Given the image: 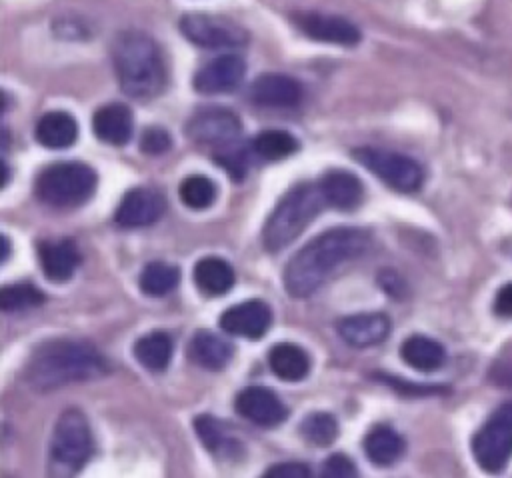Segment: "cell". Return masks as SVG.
Wrapping results in <instances>:
<instances>
[{
	"mask_svg": "<svg viewBox=\"0 0 512 478\" xmlns=\"http://www.w3.org/2000/svg\"><path fill=\"white\" fill-rule=\"evenodd\" d=\"M170 134L160 126H148L140 138V150L146 154H162L170 148Z\"/></svg>",
	"mask_w": 512,
	"mask_h": 478,
	"instance_id": "cell-35",
	"label": "cell"
},
{
	"mask_svg": "<svg viewBox=\"0 0 512 478\" xmlns=\"http://www.w3.org/2000/svg\"><path fill=\"white\" fill-rule=\"evenodd\" d=\"M232 352L234 348L228 340L208 330H198L188 342V358L206 370H222L230 362Z\"/></svg>",
	"mask_w": 512,
	"mask_h": 478,
	"instance_id": "cell-21",
	"label": "cell"
},
{
	"mask_svg": "<svg viewBox=\"0 0 512 478\" xmlns=\"http://www.w3.org/2000/svg\"><path fill=\"white\" fill-rule=\"evenodd\" d=\"M36 140L50 150H62L68 148L76 142L78 136V124L68 112H46L38 122H36Z\"/></svg>",
	"mask_w": 512,
	"mask_h": 478,
	"instance_id": "cell-22",
	"label": "cell"
},
{
	"mask_svg": "<svg viewBox=\"0 0 512 478\" xmlns=\"http://www.w3.org/2000/svg\"><path fill=\"white\" fill-rule=\"evenodd\" d=\"M194 428L198 438L206 446V450H210L212 454H220L224 458L238 454L240 444L232 438V434H228L226 424L218 422L214 416H208V414L198 416L194 420Z\"/></svg>",
	"mask_w": 512,
	"mask_h": 478,
	"instance_id": "cell-28",
	"label": "cell"
},
{
	"mask_svg": "<svg viewBox=\"0 0 512 478\" xmlns=\"http://www.w3.org/2000/svg\"><path fill=\"white\" fill-rule=\"evenodd\" d=\"M270 370L286 382H300L310 372V358L304 348L292 342H280L268 352Z\"/></svg>",
	"mask_w": 512,
	"mask_h": 478,
	"instance_id": "cell-23",
	"label": "cell"
},
{
	"mask_svg": "<svg viewBox=\"0 0 512 478\" xmlns=\"http://www.w3.org/2000/svg\"><path fill=\"white\" fill-rule=\"evenodd\" d=\"M178 194L188 208L204 210L216 200V184L202 174H192L182 180Z\"/></svg>",
	"mask_w": 512,
	"mask_h": 478,
	"instance_id": "cell-32",
	"label": "cell"
},
{
	"mask_svg": "<svg viewBox=\"0 0 512 478\" xmlns=\"http://www.w3.org/2000/svg\"><path fill=\"white\" fill-rule=\"evenodd\" d=\"M324 196L320 186L310 182L296 184L290 188L270 212L264 230L262 242L268 252H280L288 244H292L308 224L322 212Z\"/></svg>",
	"mask_w": 512,
	"mask_h": 478,
	"instance_id": "cell-4",
	"label": "cell"
},
{
	"mask_svg": "<svg viewBox=\"0 0 512 478\" xmlns=\"http://www.w3.org/2000/svg\"><path fill=\"white\" fill-rule=\"evenodd\" d=\"M300 148L298 140L284 130H264L252 140V150L262 160H282Z\"/></svg>",
	"mask_w": 512,
	"mask_h": 478,
	"instance_id": "cell-30",
	"label": "cell"
},
{
	"mask_svg": "<svg viewBox=\"0 0 512 478\" xmlns=\"http://www.w3.org/2000/svg\"><path fill=\"white\" fill-rule=\"evenodd\" d=\"M180 30L186 40L202 48H242L248 42V32L226 16L184 14L180 18Z\"/></svg>",
	"mask_w": 512,
	"mask_h": 478,
	"instance_id": "cell-9",
	"label": "cell"
},
{
	"mask_svg": "<svg viewBox=\"0 0 512 478\" xmlns=\"http://www.w3.org/2000/svg\"><path fill=\"white\" fill-rule=\"evenodd\" d=\"M364 452L376 466H390L402 456L404 440L392 426L376 424L364 436Z\"/></svg>",
	"mask_w": 512,
	"mask_h": 478,
	"instance_id": "cell-26",
	"label": "cell"
},
{
	"mask_svg": "<svg viewBox=\"0 0 512 478\" xmlns=\"http://www.w3.org/2000/svg\"><path fill=\"white\" fill-rule=\"evenodd\" d=\"M214 158L232 176V180L238 182L244 178L246 168H248V158H246V152L242 148H238V142L218 148L214 152Z\"/></svg>",
	"mask_w": 512,
	"mask_h": 478,
	"instance_id": "cell-34",
	"label": "cell"
},
{
	"mask_svg": "<svg viewBox=\"0 0 512 478\" xmlns=\"http://www.w3.org/2000/svg\"><path fill=\"white\" fill-rule=\"evenodd\" d=\"M472 454L486 472H500L512 458V402L502 404L472 438Z\"/></svg>",
	"mask_w": 512,
	"mask_h": 478,
	"instance_id": "cell-8",
	"label": "cell"
},
{
	"mask_svg": "<svg viewBox=\"0 0 512 478\" xmlns=\"http://www.w3.org/2000/svg\"><path fill=\"white\" fill-rule=\"evenodd\" d=\"M134 358L152 372L166 370L172 358V338L160 330L140 336L134 344Z\"/></svg>",
	"mask_w": 512,
	"mask_h": 478,
	"instance_id": "cell-27",
	"label": "cell"
},
{
	"mask_svg": "<svg viewBox=\"0 0 512 478\" xmlns=\"http://www.w3.org/2000/svg\"><path fill=\"white\" fill-rule=\"evenodd\" d=\"M266 476H274V478H306L310 476V470L306 464H298V462H282V464H274L266 470Z\"/></svg>",
	"mask_w": 512,
	"mask_h": 478,
	"instance_id": "cell-37",
	"label": "cell"
},
{
	"mask_svg": "<svg viewBox=\"0 0 512 478\" xmlns=\"http://www.w3.org/2000/svg\"><path fill=\"white\" fill-rule=\"evenodd\" d=\"M378 282H380V286H382L390 296H394V298H400V296L406 292V286H404L402 278H400L396 272H392V270H382V272L378 274Z\"/></svg>",
	"mask_w": 512,
	"mask_h": 478,
	"instance_id": "cell-39",
	"label": "cell"
},
{
	"mask_svg": "<svg viewBox=\"0 0 512 478\" xmlns=\"http://www.w3.org/2000/svg\"><path fill=\"white\" fill-rule=\"evenodd\" d=\"M180 282V270L168 262H148L140 272V290L148 296H166Z\"/></svg>",
	"mask_w": 512,
	"mask_h": 478,
	"instance_id": "cell-29",
	"label": "cell"
},
{
	"mask_svg": "<svg viewBox=\"0 0 512 478\" xmlns=\"http://www.w3.org/2000/svg\"><path fill=\"white\" fill-rule=\"evenodd\" d=\"M370 244V234L362 228L340 226L326 230L302 246L284 266V288L294 298L314 294L336 268L360 256Z\"/></svg>",
	"mask_w": 512,
	"mask_h": 478,
	"instance_id": "cell-1",
	"label": "cell"
},
{
	"mask_svg": "<svg viewBox=\"0 0 512 478\" xmlns=\"http://www.w3.org/2000/svg\"><path fill=\"white\" fill-rule=\"evenodd\" d=\"M132 112L120 102L98 108L92 116V130L96 138L110 146H124L132 136Z\"/></svg>",
	"mask_w": 512,
	"mask_h": 478,
	"instance_id": "cell-19",
	"label": "cell"
},
{
	"mask_svg": "<svg viewBox=\"0 0 512 478\" xmlns=\"http://www.w3.org/2000/svg\"><path fill=\"white\" fill-rule=\"evenodd\" d=\"M44 302V294L30 282L6 284L0 290V308L4 312H22L28 308H36Z\"/></svg>",
	"mask_w": 512,
	"mask_h": 478,
	"instance_id": "cell-33",
	"label": "cell"
},
{
	"mask_svg": "<svg viewBox=\"0 0 512 478\" xmlns=\"http://www.w3.org/2000/svg\"><path fill=\"white\" fill-rule=\"evenodd\" d=\"M108 372L104 356L88 342L50 340L32 350L24 376L36 390H56L72 382L100 378Z\"/></svg>",
	"mask_w": 512,
	"mask_h": 478,
	"instance_id": "cell-2",
	"label": "cell"
},
{
	"mask_svg": "<svg viewBox=\"0 0 512 478\" xmlns=\"http://www.w3.org/2000/svg\"><path fill=\"white\" fill-rule=\"evenodd\" d=\"M250 98L266 108H290L302 100V86L286 74H262L250 86Z\"/></svg>",
	"mask_w": 512,
	"mask_h": 478,
	"instance_id": "cell-17",
	"label": "cell"
},
{
	"mask_svg": "<svg viewBox=\"0 0 512 478\" xmlns=\"http://www.w3.org/2000/svg\"><path fill=\"white\" fill-rule=\"evenodd\" d=\"M272 324V310L264 300H246L230 306L220 316V328L232 336L260 340Z\"/></svg>",
	"mask_w": 512,
	"mask_h": 478,
	"instance_id": "cell-13",
	"label": "cell"
},
{
	"mask_svg": "<svg viewBox=\"0 0 512 478\" xmlns=\"http://www.w3.org/2000/svg\"><path fill=\"white\" fill-rule=\"evenodd\" d=\"M292 22L308 38L340 46H356L362 38L360 30L344 16L324 12H294Z\"/></svg>",
	"mask_w": 512,
	"mask_h": 478,
	"instance_id": "cell-11",
	"label": "cell"
},
{
	"mask_svg": "<svg viewBox=\"0 0 512 478\" xmlns=\"http://www.w3.org/2000/svg\"><path fill=\"white\" fill-rule=\"evenodd\" d=\"M194 282L206 296H222L234 286V270L220 256H204L194 266Z\"/></svg>",
	"mask_w": 512,
	"mask_h": 478,
	"instance_id": "cell-25",
	"label": "cell"
},
{
	"mask_svg": "<svg viewBox=\"0 0 512 478\" xmlns=\"http://www.w3.org/2000/svg\"><path fill=\"white\" fill-rule=\"evenodd\" d=\"M322 476L326 478H350L356 476V466L346 454H330L322 464Z\"/></svg>",
	"mask_w": 512,
	"mask_h": 478,
	"instance_id": "cell-36",
	"label": "cell"
},
{
	"mask_svg": "<svg viewBox=\"0 0 512 478\" xmlns=\"http://www.w3.org/2000/svg\"><path fill=\"white\" fill-rule=\"evenodd\" d=\"M320 192L324 196V202L338 210H354L364 196L362 182L356 174L348 170H328L320 178Z\"/></svg>",
	"mask_w": 512,
	"mask_h": 478,
	"instance_id": "cell-20",
	"label": "cell"
},
{
	"mask_svg": "<svg viewBox=\"0 0 512 478\" xmlns=\"http://www.w3.org/2000/svg\"><path fill=\"white\" fill-rule=\"evenodd\" d=\"M352 156L372 174H376L384 184H388L398 192H404V194L418 192L424 182L422 166L406 154L382 150L374 146H360L352 150Z\"/></svg>",
	"mask_w": 512,
	"mask_h": 478,
	"instance_id": "cell-7",
	"label": "cell"
},
{
	"mask_svg": "<svg viewBox=\"0 0 512 478\" xmlns=\"http://www.w3.org/2000/svg\"><path fill=\"white\" fill-rule=\"evenodd\" d=\"M300 434L312 446H330L338 438V422L330 412H310L300 422Z\"/></svg>",
	"mask_w": 512,
	"mask_h": 478,
	"instance_id": "cell-31",
	"label": "cell"
},
{
	"mask_svg": "<svg viewBox=\"0 0 512 478\" xmlns=\"http://www.w3.org/2000/svg\"><path fill=\"white\" fill-rule=\"evenodd\" d=\"M38 258L46 278L52 282L70 280L80 264V252L72 238L42 240L38 244Z\"/></svg>",
	"mask_w": 512,
	"mask_h": 478,
	"instance_id": "cell-18",
	"label": "cell"
},
{
	"mask_svg": "<svg viewBox=\"0 0 512 478\" xmlns=\"http://www.w3.org/2000/svg\"><path fill=\"white\" fill-rule=\"evenodd\" d=\"M234 408L242 418L264 428L278 426L288 416L284 402L264 386H248L238 392Z\"/></svg>",
	"mask_w": 512,
	"mask_h": 478,
	"instance_id": "cell-14",
	"label": "cell"
},
{
	"mask_svg": "<svg viewBox=\"0 0 512 478\" xmlns=\"http://www.w3.org/2000/svg\"><path fill=\"white\" fill-rule=\"evenodd\" d=\"M242 134L240 118L222 106H208L198 110L186 122V136L202 146L224 148L236 144Z\"/></svg>",
	"mask_w": 512,
	"mask_h": 478,
	"instance_id": "cell-10",
	"label": "cell"
},
{
	"mask_svg": "<svg viewBox=\"0 0 512 478\" xmlns=\"http://www.w3.org/2000/svg\"><path fill=\"white\" fill-rule=\"evenodd\" d=\"M112 64L122 92L136 100H152L166 86L160 48L144 32H120L112 42Z\"/></svg>",
	"mask_w": 512,
	"mask_h": 478,
	"instance_id": "cell-3",
	"label": "cell"
},
{
	"mask_svg": "<svg viewBox=\"0 0 512 478\" xmlns=\"http://www.w3.org/2000/svg\"><path fill=\"white\" fill-rule=\"evenodd\" d=\"M98 176L84 162H54L46 166L34 184L38 200L52 208L82 206L96 190Z\"/></svg>",
	"mask_w": 512,
	"mask_h": 478,
	"instance_id": "cell-5",
	"label": "cell"
},
{
	"mask_svg": "<svg viewBox=\"0 0 512 478\" xmlns=\"http://www.w3.org/2000/svg\"><path fill=\"white\" fill-rule=\"evenodd\" d=\"M164 208V196L156 188L136 186L122 196L114 212V222L122 228L150 226L164 214Z\"/></svg>",
	"mask_w": 512,
	"mask_h": 478,
	"instance_id": "cell-12",
	"label": "cell"
},
{
	"mask_svg": "<svg viewBox=\"0 0 512 478\" xmlns=\"http://www.w3.org/2000/svg\"><path fill=\"white\" fill-rule=\"evenodd\" d=\"M246 74V64L238 54H222L204 64L194 76V88L202 94H224L234 90Z\"/></svg>",
	"mask_w": 512,
	"mask_h": 478,
	"instance_id": "cell-15",
	"label": "cell"
},
{
	"mask_svg": "<svg viewBox=\"0 0 512 478\" xmlns=\"http://www.w3.org/2000/svg\"><path fill=\"white\" fill-rule=\"evenodd\" d=\"M494 314L500 318H512V282L504 284L494 296Z\"/></svg>",
	"mask_w": 512,
	"mask_h": 478,
	"instance_id": "cell-38",
	"label": "cell"
},
{
	"mask_svg": "<svg viewBox=\"0 0 512 478\" xmlns=\"http://www.w3.org/2000/svg\"><path fill=\"white\" fill-rule=\"evenodd\" d=\"M92 454V434L86 416L68 408L56 420L50 440V466L58 474L78 472Z\"/></svg>",
	"mask_w": 512,
	"mask_h": 478,
	"instance_id": "cell-6",
	"label": "cell"
},
{
	"mask_svg": "<svg viewBox=\"0 0 512 478\" xmlns=\"http://www.w3.org/2000/svg\"><path fill=\"white\" fill-rule=\"evenodd\" d=\"M338 334L354 348H368L384 342L390 334V318L382 312H360L338 322Z\"/></svg>",
	"mask_w": 512,
	"mask_h": 478,
	"instance_id": "cell-16",
	"label": "cell"
},
{
	"mask_svg": "<svg viewBox=\"0 0 512 478\" xmlns=\"http://www.w3.org/2000/svg\"><path fill=\"white\" fill-rule=\"evenodd\" d=\"M400 356L410 368L420 372L438 370L446 362L444 346L422 334L408 336L400 346Z\"/></svg>",
	"mask_w": 512,
	"mask_h": 478,
	"instance_id": "cell-24",
	"label": "cell"
}]
</instances>
